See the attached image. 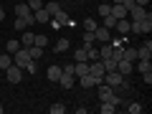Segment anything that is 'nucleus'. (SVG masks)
<instances>
[{"label":"nucleus","mask_w":152,"mask_h":114,"mask_svg":"<svg viewBox=\"0 0 152 114\" xmlns=\"http://www.w3.org/2000/svg\"><path fill=\"white\" fill-rule=\"evenodd\" d=\"M13 64L20 66V69H26L28 74H36V61L28 56V48H18L15 53H13Z\"/></svg>","instance_id":"obj_1"},{"label":"nucleus","mask_w":152,"mask_h":114,"mask_svg":"<svg viewBox=\"0 0 152 114\" xmlns=\"http://www.w3.org/2000/svg\"><path fill=\"white\" fill-rule=\"evenodd\" d=\"M124 79H127V76H122L119 71L114 69V71H104V79H102V81L109 84V86H122V81H124Z\"/></svg>","instance_id":"obj_2"},{"label":"nucleus","mask_w":152,"mask_h":114,"mask_svg":"<svg viewBox=\"0 0 152 114\" xmlns=\"http://www.w3.org/2000/svg\"><path fill=\"white\" fill-rule=\"evenodd\" d=\"M5 79H8L10 84H20V79H23V69H20V66H15V64H10V66L5 69Z\"/></svg>","instance_id":"obj_3"},{"label":"nucleus","mask_w":152,"mask_h":114,"mask_svg":"<svg viewBox=\"0 0 152 114\" xmlns=\"http://www.w3.org/2000/svg\"><path fill=\"white\" fill-rule=\"evenodd\" d=\"M89 74H91L94 79H99V81L104 79V64H102V58H96V61H89Z\"/></svg>","instance_id":"obj_4"},{"label":"nucleus","mask_w":152,"mask_h":114,"mask_svg":"<svg viewBox=\"0 0 152 114\" xmlns=\"http://www.w3.org/2000/svg\"><path fill=\"white\" fill-rule=\"evenodd\" d=\"M99 102H112V96H114V86H109V84H99Z\"/></svg>","instance_id":"obj_5"},{"label":"nucleus","mask_w":152,"mask_h":114,"mask_svg":"<svg viewBox=\"0 0 152 114\" xmlns=\"http://www.w3.org/2000/svg\"><path fill=\"white\" fill-rule=\"evenodd\" d=\"M117 71H119L122 76H129L132 71H134V64H132V61H127L124 56H122V58L117 61Z\"/></svg>","instance_id":"obj_6"},{"label":"nucleus","mask_w":152,"mask_h":114,"mask_svg":"<svg viewBox=\"0 0 152 114\" xmlns=\"http://www.w3.org/2000/svg\"><path fill=\"white\" fill-rule=\"evenodd\" d=\"M94 38H96V43H109L112 33H109V28H104V26H96V31H94Z\"/></svg>","instance_id":"obj_7"},{"label":"nucleus","mask_w":152,"mask_h":114,"mask_svg":"<svg viewBox=\"0 0 152 114\" xmlns=\"http://www.w3.org/2000/svg\"><path fill=\"white\" fill-rule=\"evenodd\" d=\"M147 8H142V5H134V8H129V20H145L147 18Z\"/></svg>","instance_id":"obj_8"},{"label":"nucleus","mask_w":152,"mask_h":114,"mask_svg":"<svg viewBox=\"0 0 152 114\" xmlns=\"http://www.w3.org/2000/svg\"><path fill=\"white\" fill-rule=\"evenodd\" d=\"M99 79H94L91 74H84V76H79V86H84V89H91V86H99Z\"/></svg>","instance_id":"obj_9"},{"label":"nucleus","mask_w":152,"mask_h":114,"mask_svg":"<svg viewBox=\"0 0 152 114\" xmlns=\"http://www.w3.org/2000/svg\"><path fill=\"white\" fill-rule=\"evenodd\" d=\"M56 84H58L61 89H71V86L76 84V76H69V74H64V71H61V76H58V81H56Z\"/></svg>","instance_id":"obj_10"},{"label":"nucleus","mask_w":152,"mask_h":114,"mask_svg":"<svg viewBox=\"0 0 152 114\" xmlns=\"http://www.w3.org/2000/svg\"><path fill=\"white\" fill-rule=\"evenodd\" d=\"M84 74H89V61H76L74 64V76L79 79V76H84Z\"/></svg>","instance_id":"obj_11"},{"label":"nucleus","mask_w":152,"mask_h":114,"mask_svg":"<svg viewBox=\"0 0 152 114\" xmlns=\"http://www.w3.org/2000/svg\"><path fill=\"white\" fill-rule=\"evenodd\" d=\"M137 58H152V43H150V41L137 48Z\"/></svg>","instance_id":"obj_12"},{"label":"nucleus","mask_w":152,"mask_h":114,"mask_svg":"<svg viewBox=\"0 0 152 114\" xmlns=\"http://www.w3.org/2000/svg\"><path fill=\"white\" fill-rule=\"evenodd\" d=\"M134 69L140 71V74H145V71H152V61H150V58H137V61H134Z\"/></svg>","instance_id":"obj_13"},{"label":"nucleus","mask_w":152,"mask_h":114,"mask_svg":"<svg viewBox=\"0 0 152 114\" xmlns=\"http://www.w3.org/2000/svg\"><path fill=\"white\" fill-rule=\"evenodd\" d=\"M33 41H36V33H31L26 28V31H23V38H20V46H23V48H28V46H33Z\"/></svg>","instance_id":"obj_14"},{"label":"nucleus","mask_w":152,"mask_h":114,"mask_svg":"<svg viewBox=\"0 0 152 114\" xmlns=\"http://www.w3.org/2000/svg\"><path fill=\"white\" fill-rule=\"evenodd\" d=\"M33 20H36V23H48L51 15H48V10H46V8H41V10L33 13Z\"/></svg>","instance_id":"obj_15"},{"label":"nucleus","mask_w":152,"mask_h":114,"mask_svg":"<svg viewBox=\"0 0 152 114\" xmlns=\"http://www.w3.org/2000/svg\"><path fill=\"white\" fill-rule=\"evenodd\" d=\"M109 15H114L117 20H119V18H127V8L124 5H114L112 3V13H109Z\"/></svg>","instance_id":"obj_16"},{"label":"nucleus","mask_w":152,"mask_h":114,"mask_svg":"<svg viewBox=\"0 0 152 114\" xmlns=\"http://www.w3.org/2000/svg\"><path fill=\"white\" fill-rule=\"evenodd\" d=\"M69 38H58V41H56V46H53V51L56 53H64V51H69Z\"/></svg>","instance_id":"obj_17"},{"label":"nucleus","mask_w":152,"mask_h":114,"mask_svg":"<svg viewBox=\"0 0 152 114\" xmlns=\"http://www.w3.org/2000/svg\"><path fill=\"white\" fill-rule=\"evenodd\" d=\"M114 28H117V31H119L122 36H127V33H129V20H127V18H119Z\"/></svg>","instance_id":"obj_18"},{"label":"nucleus","mask_w":152,"mask_h":114,"mask_svg":"<svg viewBox=\"0 0 152 114\" xmlns=\"http://www.w3.org/2000/svg\"><path fill=\"white\" fill-rule=\"evenodd\" d=\"M28 56H31L33 61H38L43 56V48H41V46H28Z\"/></svg>","instance_id":"obj_19"},{"label":"nucleus","mask_w":152,"mask_h":114,"mask_svg":"<svg viewBox=\"0 0 152 114\" xmlns=\"http://www.w3.org/2000/svg\"><path fill=\"white\" fill-rule=\"evenodd\" d=\"M127 112H129V114H142L145 107H142L140 102H129V104H127Z\"/></svg>","instance_id":"obj_20"},{"label":"nucleus","mask_w":152,"mask_h":114,"mask_svg":"<svg viewBox=\"0 0 152 114\" xmlns=\"http://www.w3.org/2000/svg\"><path fill=\"white\" fill-rule=\"evenodd\" d=\"M10 64H13V56L8 53V51H5V53H0V69L5 71V69H8V66H10Z\"/></svg>","instance_id":"obj_21"},{"label":"nucleus","mask_w":152,"mask_h":114,"mask_svg":"<svg viewBox=\"0 0 152 114\" xmlns=\"http://www.w3.org/2000/svg\"><path fill=\"white\" fill-rule=\"evenodd\" d=\"M43 8H46V10H48V15H51V18H53V15H56V13H58V10H61V3H56V0H53V3H46V5H43Z\"/></svg>","instance_id":"obj_22"},{"label":"nucleus","mask_w":152,"mask_h":114,"mask_svg":"<svg viewBox=\"0 0 152 114\" xmlns=\"http://www.w3.org/2000/svg\"><path fill=\"white\" fill-rule=\"evenodd\" d=\"M124 58H127V61H132V64L137 61V48H134V46H129V48L124 46Z\"/></svg>","instance_id":"obj_23"},{"label":"nucleus","mask_w":152,"mask_h":114,"mask_svg":"<svg viewBox=\"0 0 152 114\" xmlns=\"http://www.w3.org/2000/svg\"><path fill=\"white\" fill-rule=\"evenodd\" d=\"M94 43H96V38H94V31H84V46L89 48V46H94Z\"/></svg>","instance_id":"obj_24"},{"label":"nucleus","mask_w":152,"mask_h":114,"mask_svg":"<svg viewBox=\"0 0 152 114\" xmlns=\"http://www.w3.org/2000/svg\"><path fill=\"white\" fill-rule=\"evenodd\" d=\"M58 76H61V66H48V79L51 81H58Z\"/></svg>","instance_id":"obj_25"},{"label":"nucleus","mask_w":152,"mask_h":114,"mask_svg":"<svg viewBox=\"0 0 152 114\" xmlns=\"http://www.w3.org/2000/svg\"><path fill=\"white\" fill-rule=\"evenodd\" d=\"M18 48H23V46H20V41H8V43H5V51H8V53H10V56L15 53Z\"/></svg>","instance_id":"obj_26"},{"label":"nucleus","mask_w":152,"mask_h":114,"mask_svg":"<svg viewBox=\"0 0 152 114\" xmlns=\"http://www.w3.org/2000/svg\"><path fill=\"white\" fill-rule=\"evenodd\" d=\"M114 109H117V107H114L112 102H102V107H99V112H102V114H114Z\"/></svg>","instance_id":"obj_27"},{"label":"nucleus","mask_w":152,"mask_h":114,"mask_svg":"<svg viewBox=\"0 0 152 114\" xmlns=\"http://www.w3.org/2000/svg\"><path fill=\"white\" fill-rule=\"evenodd\" d=\"M109 56H112V43H104L99 48V58H109Z\"/></svg>","instance_id":"obj_28"},{"label":"nucleus","mask_w":152,"mask_h":114,"mask_svg":"<svg viewBox=\"0 0 152 114\" xmlns=\"http://www.w3.org/2000/svg\"><path fill=\"white\" fill-rule=\"evenodd\" d=\"M74 61H89V58H86V46L74 51Z\"/></svg>","instance_id":"obj_29"},{"label":"nucleus","mask_w":152,"mask_h":114,"mask_svg":"<svg viewBox=\"0 0 152 114\" xmlns=\"http://www.w3.org/2000/svg\"><path fill=\"white\" fill-rule=\"evenodd\" d=\"M53 20H58L61 26H66V23H69V15H66V10H64V8H61V10L53 15Z\"/></svg>","instance_id":"obj_30"},{"label":"nucleus","mask_w":152,"mask_h":114,"mask_svg":"<svg viewBox=\"0 0 152 114\" xmlns=\"http://www.w3.org/2000/svg\"><path fill=\"white\" fill-rule=\"evenodd\" d=\"M43 5H46L43 0H28V8H31L33 13H36V10H41V8H43Z\"/></svg>","instance_id":"obj_31"},{"label":"nucleus","mask_w":152,"mask_h":114,"mask_svg":"<svg viewBox=\"0 0 152 114\" xmlns=\"http://www.w3.org/2000/svg\"><path fill=\"white\" fill-rule=\"evenodd\" d=\"M102 64H104V71H114L117 69V61L114 58H102Z\"/></svg>","instance_id":"obj_32"},{"label":"nucleus","mask_w":152,"mask_h":114,"mask_svg":"<svg viewBox=\"0 0 152 114\" xmlns=\"http://www.w3.org/2000/svg\"><path fill=\"white\" fill-rule=\"evenodd\" d=\"M96 26L99 23L94 20V18H86V20H84V31H96Z\"/></svg>","instance_id":"obj_33"},{"label":"nucleus","mask_w":152,"mask_h":114,"mask_svg":"<svg viewBox=\"0 0 152 114\" xmlns=\"http://www.w3.org/2000/svg\"><path fill=\"white\" fill-rule=\"evenodd\" d=\"M114 26H117V18H114V15H104V28H109V31H112Z\"/></svg>","instance_id":"obj_34"},{"label":"nucleus","mask_w":152,"mask_h":114,"mask_svg":"<svg viewBox=\"0 0 152 114\" xmlns=\"http://www.w3.org/2000/svg\"><path fill=\"white\" fill-rule=\"evenodd\" d=\"M109 13H112V5L109 3H102L99 5V15H109Z\"/></svg>","instance_id":"obj_35"},{"label":"nucleus","mask_w":152,"mask_h":114,"mask_svg":"<svg viewBox=\"0 0 152 114\" xmlns=\"http://www.w3.org/2000/svg\"><path fill=\"white\" fill-rule=\"evenodd\" d=\"M13 28H18V31H26V28H28L26 18H15V26H13Z\"/></svg>","instance_id":"obj_36"},{"label":"nucleus","mask_w":152,"mask_h":114,"mask_svg":"<svg viewBox=\"0 0 152 114\" xmlns=\"http://www.w3.org/2000/svg\"><path fill=\"white\" fill-rule=\"evenodd\" d=\"M64 112H66V107H64V104H58V102L51 107V114H64Z\"/></svg>","instance_id":"obj_37"},{"label":"nucleus","mask_w":152,"mask_h":114,"mask_svg":"<svg viewBox=\"0 0 152 114\" xmlns=\"http://www.w3.org/2000/svg\"><path fill=\"white\" fill-rule=\"evenodd\" d=\"M46 43H48V41H46V36H41V33H38V36H36V41H33V46H41V48H43Z\"/></svg>","instance_id":"obj_38"},{"label":"nucleus","mask_w":152,"mask_h":114,"mask_svg":"<svg viewBox=\"0 0 152 114\" xmlns=\"http://www.w3.org/2000/svg\"><path fill=\"white\" fill-rule=\"evenodd\" d=\"M134 3H137V5H142V8H147V5H150V0H134Z\"/></svg>","instance_id":"obj_39"},{"label":"nucleus","mask_w":152,"mask_h":114,"mask_svg":"<svg viewBox=\"0 0 152 114\" xmlns=\"http://www.w3.org/2000/svg\"><path fill=\"white\" fill-rule=\"evenodd\" d=\"M5 20V8H0V23Z\"/></svg>","instance_id":"obj_40"},{"label":"nucleus","mask_w":152,"mask_h":114,"mask_svg":"<svg viewBox=\"0 0 152 114\" xmlns=\"http://www.w3.org/2000/svg\"><path fill=\"white\" fill-rule=\"evenodd\" d=\"M112 3H114V5H122V3H124V0H112Z\"/></svg>","instance_id":"obj_41"},{"label":"nucleus","mask_w":152,"mask_h":114,"mask_svg":"<svg viewBox=\"0 0 152 114\" xmlns=\"http://www.w3.org/2000/svg\"><path fill=\"white\" fill-rule=\"evenodd\" d=\"M0 114H3V107H0Z\"/></svg>","instance_id":"obj_42"}]
</instances>
